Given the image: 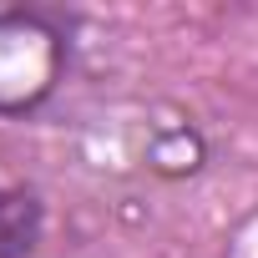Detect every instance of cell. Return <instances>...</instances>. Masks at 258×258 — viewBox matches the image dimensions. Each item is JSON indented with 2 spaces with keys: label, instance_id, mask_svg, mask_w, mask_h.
Instances as JSON below:
<instances>
[{
  "label": "cell",
  "instance_id": "obj_1",
  "mask_svg": "<svg viewBox=\"0 0 258 258\" xmlns=\"http://www.w3.org/2000/svg\"><path fill=\"white\" fill-rule=\"evenodd\" d=\"M61 31L31 11H0V111L36 106L61 76Z\"/></svg>",
  "mask_w": 258,
  "mask_h": 258
},
{
  "label": "cell",
  "instance_id": "obj_2",
  "mask_svg": "<svg viewBox=\"0 0 258 258\" xmlns=\"http://www.w3.org/2000/svg\"><path fill=\"white\" fill-rule=\"evenodd\" d=\"M41 238V203L36 192L0 182V258H26Z\"/></svg>",
  "mask_w": 258,
  "mask_h": 258
}]
</instances>
